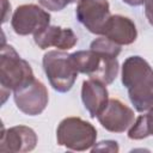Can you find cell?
<instances>
[{"mask_svg": "<svg viewBox=\"0 0 153 153\" xmlns=\"http://www.w3.org/2000/svg\"><path fill=\"white\" fill-rule=\"evenodd\" d=\"M42 62L45 75L55 91L65 93L73 87L78 71L71 60V54L63 50H49L44 54Z\"/></svg>", "mask_w": 153, "mask_h": 153, "instance_id": "5", "label": "cell"}, {"mask_svg": "<svg viewBox=\"0 0 153 153\" xmlns=\"http://www.w3.org/2000/svg\"><path fill=\"white\" fill-rule=\"evenodd\" d=\"M71 60L78 73H82L105 85L111 84L118 74L117 57L96 50H79L71 54Z\"/></svg>", "mask_w": 153, "mask_h": 153, "instance_id": "3", "label": "cell"}, {"mask_svg": "<svg viewBox=\"0 0 153 153\" xmlns=\"http://www.w3.org/2000/svg\"><path fill=\"white\" fill-rule=\"evenodd\" d=\"M92 152H96V151H99V152H112V153H116L120 151V147L117 145L116 141L114 140H105V141H100L98 143H94L93 147L91 148Z\"/></svg>", "mask_w": 153, "mask_h": 153, "instance_id": "17", "label": "cell"}, {"mask_svg": "<svg viewBox=\"0 0 153 153\" xmlns=\"http://www.w3.org/2000/svg\"><path fill=\"white\" fill-rule=\"evenodd\" d=\"M153 135V108L147 114L140 115L128 130V137L131 140H142Z\"/></svg>", "mask_w": 153, "mask_h": 153, "instance_id": "14", "label": "cell"}, {"mask_svg": "<svg viewBox=\"0 0 153 153\" xmlns=\"http://www.w3.org/2000/svg\"><path fill=\"white\" fill-rule=\"evenodd\" d=\"M90 49L103 53V54H108V55H111V56H115V57H117L121 53V45L112 42L111 39L106 38L105 36L96 38L91 43Z\"/></svg>", "mask_w": 153, "mask_h": 153, "instance_id": "15", "label": "cell"}, {"mask_svg": "<svg viewBox=\"0 0 153 153\" xmlns=\"http://www.w3.org/2000/svg\"><path fill=\"white\" fill-rule=\"evenodd\" d=\"M76 1H79V0H38V2L44 8L49 10V11H54V12L61 11L67 5L73 4V2H76Z\"/></svg>", "mask_w": 153, "mask_h": 153, "instance_id": "16", "label": "cell"}, {"mask_svg": "<svg viewBox=\"0 0 153 153\" xmlns=\"http://www.w3.org/2000/svg\"><path fill=\"white\" fill-rule=\"evenodd\" d=\"M78 20L92 33L103 35L111 17L108 0H79L75 10Z\"/></svg>", "mask_w": 153, "mask_h": 153, "instance_id": "8", "label": "cell"}, {"mask_svg": "<svg viewBox=\"0 0 153 153\" xmlns=\"http://www.w3.org/2000/svg\"><path fill=\"white\" fill-rule=\"evenodd\" d=\"M56 140L59 146L82 152L93 147L97 140V130L93 124L80 117H66L57 126Z\"/></svg>", "mask_w": 153, "mask_h": 153, "instance_id": "4", "label": "cell"}, {"mask_svg": "<svg viewBox=\"0 0 153 153\" xmlns=\"http://www.w3.org/2000/svg\"><path fill=\"white\" fill-rule=\"evenodd\" d=\"M122 1L129 6H140L145 2V0H122Z\"/></svg>", "mask_w": 153, "mask_h": 153, "instance_id": "20", "label": "cell"}, {"mask_svg": "<svg viewBox=\"0 0 153 153\" xmlns=\"http://www.w3.org/2000/svg\"><path fill=\"white\" fill-rule=\"evenodd\" d=\"M50 14L35 4L20 5L16 8L11 25L17 35H36L49 26Z\"/></svg>", "mask_w": 153, "mask_h": 153, "instance_id": "6", "label": "cell"}, {"mask_svg": "<svg viewBox=\"0 0 153 153\" xmlns=\"http://www.w3.org/2000/svg\"><path fill=\"white\" fill-rule=\"evenodd\" d=\"M13 99L17 108L25 115L36 116L44 111L49 102V94L45 85L33 79L30 84L13 92Z\"/></svg>", "mask_w": 153, "mask_h": 153, "instance_id": "7", "label": "cell"}, {"mask_svg": "<svg viewBox=\"0 0 153 153\" xmlns=\"http://www.w3.org/2000/svg\"><path fill=\"white\" fill-rule=\"evenodd\" d=\"M33 41L41 49L55 47L57 48V50L65 51L72 49L76 44L78 37L74 33V31L69 27L49 25L44 30L33 35Z\"/></svg>", "mask_w": 153, "mask_h": 153, "instance_id": "11", "label": "cell"}, {"mask_svg": "<svg viewBox=\"0 0 153 153\" xmlns=\"http://www.w3.org/2000/svg\"><path fill=\"white\" fill-rule=\"evenodd\" d=\"M145 14L148 23L153 26V0H145Z\"/></svg>", "mask_w": 153, "mask_h": 153, "instance_id": "18", "label": "cell"}, {"mask_svg": "<svg viewBox=\"0 0 153 153\" xmlns=\"http://www.w3.org/2000/svg\"><path fill=\"white\" fill-rule=\"evenodd\" d=\"M122 84L139 112L153 108V68L141 56L134 55L122 65Z\"/></svg>", "mask_w": 153, "mask_h": 153, "instance_id": "1", "label": "cell"}, {"mask_svg": "<svg viewBox=\"0 0 153 153\" xmlns=\"http://www.w3.org/2000/svg\"><path fill=\"white\" fill-rule=\"evenodd\" d=\"M35 79L29 62L20 57L10 44H2L0 55V85L2 103L11 91H17Z\"/></svg>", "mask_w": 153, "mask_h": 153, "instance_id": "2", "label": "cell"}, {"mask_svg": "<svg viewBox=\"0 0 153 153\" xmlns=\"http://www.w3.org/2000/svg\"><path fill=\"white\" fill-rule=\"evenodd\" d=\"M102 36H105L120 45H128L136 41L137 30L130 18L115 14L109 18Z\"/></svg>", "mask_w": 153, "mask_h": 153, "instance_id": "13", "label": "cell"}, {"mask_svg": "<svg viewBox=\"0 0 153 153\" xmlns=\"http://www.w3.org/2000/svg\"><path fill=\"white\" fill-rule=\"evenodd\" d=\"M2 6H4V14H2V23L7 22V17H8V12L11 13V5L8 4L7 0H2Z\"/></svg>", "mask_w": 153, "mask_h": 153, "instance_id": "19", "label": "cell"}, {"mask_svg": "<svg viewBox=\"0 0 153 153\" xmlns=\"http://www.w3.org/2000/svg\"><path fill=\"white\" fill-rule=\"evenodd\" d=\"M103 128L111 133H123L135 121L133 109L122 103L120 99H109L104 110L97 116Z\"/></svg>", "mask_w": 153, "mask_h": 153, "instance_id": "9", "label": "cell"}, {"mask_svg": "<svg viewBox=\"0 0 153 153\" xmlns=\"http://www.w3.org/2000/svg\"><path fill=\"white\" fill-rule=\"evenodd\" d=\"M81 100L92 118L97 117L109 102V92L105 84L96 79L82 81Z\"/></svg>", "mask_w": 153, "mask_h": 153, "instance_id": "12", "label": "cell"}, {"mask_svg": "<svg viewBox=\"0 0 153 153\" xmlns=\"http://www.w3.org/2000/svg\"><path fill=\"white\" fill-rule=\"evenodd\" d=\"M37 145L35 130L26 126H14L2 129L0 139V151L10 153L30 152Z\"/></svg>", "mask_w": 153, "mask_h": 153, "instance_id": "10", "label": "cell"}]
</instances>
